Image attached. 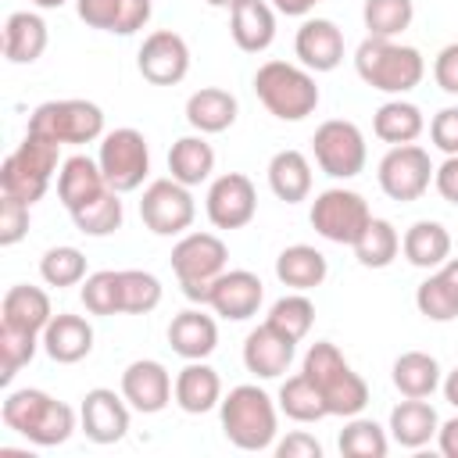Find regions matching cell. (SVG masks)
<instances>
[{
	"label": "cell",
	"mask_w": 458,
	"mask_h": 458,
	"mask_svg": "<svg viewBox=\"0 0 458 458\" xmlns=\"http://www.w3.org/2000/svg\"><path fill=\"white\" fill-rule=\"evenodd\" d=\"M336 444H340V454H347V458H383L390 451L386 429L376 419H361V415L347 419Z\"/></svg>",
	"instance_id": "39"
},
{
	"label": "cell",
	"mask_w": 458,
	"mask_h": 458,
	"mask_svg": "<svg viewBox=\"0 0 458 458\" xmlns=\"http://www.w3.org/2000/svg\"><path fill=\"white\" fill-rule=\"evenodd\" d=\"M422 129H426V118H422L419 104L401 100V97L379 104L376 114H372V132H376L383 143H394V147L415 143V140L422 136Z\"/></svg>",
	"instance_id": "35"
},
{
	"label": "cell",
	"mask_w": 458,
	"mask_h": 458,
	"mask_svg": "<svg viewBox=\"0 0 458 458\" xmlns=\"http://www.w3.org/2000/svg\"><path fill=\"white\" fill-rule=\"evenodd\" d=\"M386 429H390L394 444H401L408 451H419V447H426L437 437L440 415H437V408L426 397H404L401 404H394Z\"/></svg>",
	"instance_id": "27"
},
{
	"label": "cell",
	"mask_w": 458,
	"mask_h": 458,
	"mask_svg": "<svg viewBox=\"0 0 458 458\" xmlns=\"http://www.w3.org/2000/svg\"><path fill=\"white\" fill-rule=\"evenodd\" d=\"M354 72L365 86H372L379 93H390V97H404L408 89H415L422 82L426 61L408 43L365 36L354 50Z\"/></svg>",
	"instance_id": "3"
},
{
	"label": "cell",
	"mask_w": 458,
	"mask_h": 458,
	"mask_svg": "<svg viewBox=\"0 0 458 458\" xmlns=\"http://www.w3.org/2000/svg\"><path fill=\"white\" fill-rule=\"evenodd\" d=\"M411 18H415L411 0H365L361 7V21L376 39H397L411 25Z\"/></svg>",
	"instance_id": "41"
},
{
	"label": "cell",
	"mask_w": 458,
	"mask_h": 458,
	"mask_svg": "<svg viewBox=\"0 0 458 458\" xmlns=\"http://www.w3.org/2000/svg\"><path fill=\"white\" fill-rule=\"evenodd\" d=\"M276 404H279V411H283L286 419H293V422H318V419H326V415H329L322 390H318L304 372H297V376L283 379Z\"/></svg>",
	"instance_id": "37"
},
{
	"label": "cell",
	"mask_w": 458,
	"mask_h": 458,
	"mask_svg": "<svg viewBox=\"0 0 458 458\" xmlns=\"http://www.w3.org/2000/svg\"><path fill=\"white\" fill-rule=\"evenodd\" d=\"M168 172L175 182L182 186H200L211 179L215 172V147L204 140V132H193V136H179L168 150Z\"/></svg>",
	"instance_id": "33"
},
{
	"label": "cell",
	"mask_w": 458,
	"mask_h": 458,
	"mask_svg": "<svg viewBox=\"0 0 458 458\" xmlns=\"http://www.w3.org/2000/svg\"><path fill=\"white\" fill-rule=\"evenodd\" d=\"M54 318V308H50V297L47 290L39 286H29V283H18L4 293L0 301V322L4 326H14V329H29V333H39L47 329V322Z\"/></svg>",
	"instance_id": "31"
},
{
	"label": "cell",
	"mask_w": 458,
	"mask_h": 458,
	"mask_svg": "<svg viewBox=\"0 0 458 458\" xmlns=\"http://www.w3.org/2000/svg\"><path fill=\"white\" fill-rule=\"evenodd\" d=\"M29 208L18 197H0V247H14L18 240H25L29 233Z\"/></svg>",
	"instance_id": "47"
},
{
	"label": "cell",
	"mask_w": 458,
	"mask_h": 458,
	"mask_svg": "<svg viewBox=\"0 0 458 458\" xmlns=\"http://www.w3.org/2000/svg\"><path fill=\"white\" fill-rule=\"evenodd\" d=\"M272 329H279L283 336H290L293 344H301L308 333H311V326H315V304L301 293V290H293V293H286V297H279L272 308H268V318H265Z\"/></svg>",
	"instance_id": "40"
},
{
	"label": "cell",
	"mask_w": 458,
	"mask_h": 458,
	"mask_svg": "<svg viewBox=\"0 0 458 458\" xmlns=\"http://www.w3.org/2000/svg\"><path fill=\"white\" fill-rule=\"evenodd\" d=\"M433 186H437V193H440L447 204L458 208V154H451V157H444V161L437 165Z\"/></svg>",
	"instance_id": "53"
},
{
	"label": "cell",
	"mask_w": 458,
	"mask_h": 458,
	"mask_svg": "<svg viewBox=\"0 0 458 458\" xmlns=\"http://www.w3.org/2000/svg\"><path fill=\"white\" fill-rule=\"evenodd\" d=\"M440 390H444V401H447L451 408H458V365L440 379Z\"/></svg>",
	"instance_id": "56"
},
{
	"label": "cell",
	"mask_w": 458,
	"mask_h": 458,
	"mask_svg": "<svg viewBox=\"0 0 458 458\" xmlns=\"http://www.w3.org/2000/svg\"><path fill=\"white\" fill-rule=\"evenodd\" d=\"M265 301V286L250 268H225L215 283H211V301L208 308L229 322H247L250 315H258Z\"/></svg>",
	"instance_id": "18"
},
{
	"label": "cell",
	"mask_w": 458,
	"mask_h": 458,
	"mask_svg": "<svg viewBox=\"0 0 458 458\" xmlns=\"http://www.w3.org/2000/svg\"><path fill=\"white\" fill-rule=\"evenodd\" d=\"M39 347H43V336H39V333L14 329V326H4V322H0V383L7 386V383L36 358Z\"/></svg>",
	"instance_id": "43"
},
{
	"label": "cell",
	"mask_w": 458,
	"mask_h": 458,
	"mask_svg": "<svg viewBox=\"0 0 458 458\" xmlns=\"http://www.w3.org/2000/svg\"><path fill=\"white\" fill-rule=\"evenodd\" d=\"M268 186L286 204L308 200V193H311V161L293 147L276 150L272 161H268Z\"/></svg>",
	"instance_id": "34"
},
{
	"label": "cell",
	"mask_w": 458,
	"mask_h": 458,
	"mask_svg": "<svg viewBox=\"0 0 458 458\" xmlns=\"http://www.w3.org/2000/svg\"><path fill=\"white\" fill-rule=\"evenodd\" d=\"M161 304V279L143 268H122V315H147Z\"/></svg>",
	"instance_id": "46"
},
{
	"label": "cell",
	"mask_w": 458,
	"mask_h": 458,
	"mask_svg": "<svg viewBox=\"0 0 458 458\" xmlns=\"http://www.w3.org/2000/svg\"><path fill=\"white\" fill-rule=\"evenodd\" d=\"M401 254L415 268H440L451 258V233L433 218H419L404 229Z\"/></svg>",
	"instance_id": "32"
},
{
	"label": "cell",
	"mask_w": 458,
	"mask_h": 458,
	"mask_svg": "<svg viewBox=\"0 0 458 458\" xmlns=\"http://www.w3.org/2000/svg\"><path fill=\"white\" fill-rule=\"evenodd\" d=\"M168 347L186 358V361H200L208 354H215L218 347V326L211 315H204L200 308H186L168 322Z\"/></svg>",
	"instance_id": "24"
},
{
	"label": "cell",
	"mask_w": 458,
	"mask_h": 458,
	"mask_svg": "<svg viewBox=\"0 0 458 458\" xmlns=\"http://www.w3.org/2000/svg\"><path fill=\"white\" fill-rule=\"evenodd\" d=\"M204 211L215 229H243L258 215V190L243 172H225L211 179Z\"/></svg>",
	"instance_id": "14"
},
{
	"label": "cell",
	"mask_w": 458,
	"mask_h": 458,
	"mask_svg": "<svg viewBox=\"0 0 458 458\" xmlns=\"http://www.w3.org/2000/svg\"><path fill=\"white\" fill-rule=\"evenodd\" d=\"M32 4H36L39 11H54V7H64L68 0H32Z\"/></svg>",
	"instance_id": "57"
},
{
	"label": "cell",
	"mask_w": 458,
	"mask_h": 458,
	"mask_svg": "<svg viewBox=\"0 0 458 458\" xmlns=\"http://www.w3.org/2000/svg\"><path fill=\"white\" fill-rule=\"evenodd\" d=\"M311 154H315V165L329 175V179H354L365 172V161H369V147H365V136L354 122L347 118H329L315 129L311 136Z\"/></svg>",
	"instance_id": "11"
},
{
	"label": "cell",
	"mask_w": 458,
	"mask_h": 458,
	"mask_svg": "<svg viewBox=\"0 0 458 458\" xmlns=\"http://www.w3.org/2000/svg\"><path fill=\"white\" fill-rule=\"evenodd\" d=\"M43 351L57 361V365H75L82 358H89L93 351V326L82 315H54L43 329Z\"/></svg>",
	"instance_id": "25"
},
{
	"label": "cell",
	"mask_w": 458,
	"mask_h": 458,
	"mask_svg": "<svg viewBox=\"0 0 458 458\" xmlns=\"http://www.w3.org/2000/svg\"><path fill=\"white\" fill-rule=\"evenodd\" d=\"M75 11H79V18H82L89 29L114 32V25H118V11H122V0H75Z\"/></svg>",
	"instance_id": "48"
},
{
	"label": "cell",
	"mask_w": 458,
	"mask_h": 458,
	"mask_svg": "<svg viewBox=\"0 0 458 458\" xmlns=\"http://www.w3.org/2000/svg\"><path fill=\"white\" fill-rule=\"evenodd\" d=\"M293 351H297V344L290 336H283L279 329H272L268 322H261L243 340V365L258 379H279L290 369Z\"/></svg>",
	"instance_id": "20"
},
{
	"label": "cell",
	"mask_w": 458,
	"mask_h": 458,
	"mask_svg": "<svg viewBox=\"0 0 458 458\" xmlns=\"http://www.w3.org/2000/svg\"><path fill=\"white\" fill-rule=\"evenodd\" d=\"M308 218H311V229H315L322 240L354 247V240H358V236L365 233V225L372 222V211H369V204H365L361 193H354V190H347V186H329V190H322V193L311 200Z\"/></svg>",
	"instance_id": "10"
},
{
	"label": "cell",
	"mask_w": 458,
	"mask_h": 458,
	"mask_svg": "<svg viewBox=\"0 0 458 458\" xmlns=\"http://www.w3.org/2000/svg\"><path fill=\"white\" fill-rule=\"evenodd\" d=\"M293 54L308 72H333L344 61V32L329 18H304L293 36Z\"/></svg>",
	"instance_id": "19"
},
{
	"label": "cell",
	"mask_w": 458,
	"mask_h": 458,
	"mask_svg": "<svg viewBox=\"0 0 458 458\" xmlns=\"http://www.w3.org/2000/svg\"><path fill=\"white\" fill-rule=\"evenodd\" d=\"M433 79L444 93L458 97V43H447L433 61Z\"/></svg>",
	"instance_id": "52"
},
{
	"label": "cell",
	"mask_w": 458,
	"mask_h": 458,
	"mask_svg": "<svg viewBox=\"0 0 458 458\" xmlns=\"http://www.w3.org/2000/svg\"><path fill=\"white\" fill-rule=\"evenodd\" d=\"M57 161H61V143L25 132V140L0 165V193L18 197L25 204L43 200V193L50 190V179L61 172Z\"/></svg>",
	"instance_id": "6"
},
{
	"label": "cell",
	"mask_w": 458,
	"mask_h": 458,
	"mask_svg": "<svg viewBox=\"0 0 458 458\" xmlns=\"http://www.w3.org/2000/svg\"><path fill=\"white\" fill-rule=\"evenodd\" d=\"M240 114V104L229 89L222 86H200L197 93H190L186 100V122L204 132V136H215V132H225Z\"/></svg>",
	"instance_id": "30"
},
{
	"label": "cell",
	"mask_w": 458,
	"mask_h": 458,
	"mask_svg": "<svg viewBox=\"0 0 458 458\" xmlns=\"http://www.w3.org/2000/svg\"><path fill=\"white\" fill-rule=\"evenodd\" d=\"M136 68L150 86H175L190 72V47L179 32L157 29L143 39V47L136 54Z\"/></svg>",
	"instance_id": "15"
},
{
	"label": "cell",
	"mask_w": 458,
	"mask_h": 458,
	"mask_svg": "<svg viewBox=\"0 0 458 458\" xmlns=\"http://www.w3.org/2000/svg\"><path fill=\"white\" fill-rule=\"evenodd\" d=\"M29 132L54 143H93L104 136V111L93 100H47L29 114Z\"/></svg>",
	"instance_id": "9"
},
{
	"label": "cell",
	"mask_w": 458,
	"mask_h": 458,
	"mask_svg": "<svg viewBox=\"0 0 458 458\" xmlns=\"http://www.w3.org/2000/svg\"><path fill=\"white\" fill-rule=\"evenodd\" d=\"M254 93L265 104V111L276 114L279 122H301L315 114L322 100L315 75L304 64H290V61H265L254 72Z\"/></svg>",
	"instance_id": "5"
},
{
	"label": "cell",
	"mask_w": 458,
	"mask_h": 458,
	"mask_svg": "<svg viewBox=\"0 0 458 458\" xmlns=\"http://www.w3.org/2000/svg\"><path fill=\"white\" fill-rule=\"evenodd\" d=\"M154 14V4L150 0H122V11H118V25H114V36H132L140 32Z\"/></svg>",
	"instance_id": "51"
},
{
	"label": "cell",
	"mask_w": 458,
	"mask_h": 458,
	"mask_svg": "<svg viewBox=\"0 0 458 458\" xmlns=\"http://www.w3.org/2000/svg\"><path fill=\"white\" fill-rule=\"evenodd\" d=\"M429 140L437 150H444L447 157L458 154V107H440L429 122Z\"/></svg>",
	"instance_id": "49"
},
{
	"label": "cell",
	"mask_w": 458,
	"mask_h": 458,
	"mask_svg": "<svg viewBox=\"0 0 458 458\" xmlns=\"http://www.w3.org/2000/svg\"><path fill=\"white\" fill-rule=\"evenodd\" d=\"M140 218L154 236H182L197 218L190 186L175 182L172 175L154 179L140 197Z\"/></svg>",
	"instance_id": "12"
},
{
	"label": "cell",
	"mask_w": 458,
	"mask_h": 458,
	"mask_svg": "<svg viewBox=\"0 0 458 458\" xmlns=\"http://www.w3.org/2000/svg\"><path fill=\"white\" fill-rule=\"evenodd\" d=\"M394 386L401 390V397H433V390H440V361L426 351H404L397 354L394 369H390Z\"/></svg>",
	"instance_id": "36"
},
{
	"label": "cell",
	"mask_w": 458,
	"mask_h": 458,
	"mask_svg": "<svg viewBox=\"0 0 458 458\" xmlns=\"http://www.w3.org/2000/svg\"><path fill=\"white\" fill-rule=\"evenodd\" d=\"M437 447H440L444 458H458V415L447 419V422H440V429H437Z\"/></svg>",
	"instance_id": "54"
},
{
	"label": "cell",
	"mask_w": 458,
	"mask_h": 458,
	"mask_svg": "<svg viewBox=\"0 0 458 458\" xmlns=\"http://www.w3.org/2000/svg\"><path fill=\"white\" fill-rule=\"evenodd\" d=\"M100 172L107 179V186L114 193H132L143 186L147 172H150V147L147 136L132 125L111 129L100 136V150H97Z\"/></svg>",
	"instance_id": "8"
},
{
	"label": "cell",
	"mask_w": 458,
	"mask_h": 458,
	"mask_svg": "<svg viewBox=\"0 0 458 458\" xmlns=\"http://www.w3.org/2000/svg\"><path fill=\"white\" fill-rule=\"evenodd\" d=\"M279 14H286V18H304V14H311L315 11V4H322V0H268Z\"/></svg>",
	"instance_id": "55"
},
{
	"label": "cell",
	"mask_w": 458,
	"mask_h": 458,
	"mask_svg": "<svg viewBox=\"0 0 458 458\" xmlns=\"http://www.w3.org/2000/svg\"><path fill=\"white\" fill-rule=\"evenodd\" d=\"M433 172L437 165L429 161V154L419 147V143H401V147H390L376 168V179H379V190L390 197V200H419L429 182H433Z\"/></svg>",
	"instance_id": "13"
},
{
	"label": "cell",
	"mask_w": 458,
	"mask_h": 458,
	"mask_svg": "<svg viewBox=\"0 0 458 458\" xmlns=\"http://www.w3.org/2000/svg\"><path fill=\"white\" fill-rule=\"evenodd\" d=\"M79 297L89 315H122V272H114V268L89 272L82 279Z\"/></svg>",
	"instance_id": "44"
},
{
	"label": "cell",
	"mask_w": 458,
	"mask_h": 458,
	"mask_svg": "<svg viewBox=\"0 0 458 458\" xmlns=\"http://www.w3.org/2000/svg\"><path fill=\"white\" fill-rule=\"evenodd\" d=\"M122 218H125V211H122V193H114V190H104L97 200H89L86 208L72 211L75 229L86 233V236H111V233L122 229Z\"/></svg>",
	"instance_id": "42"
},
{
	"label": "cell",
	"mask_w": 458,
	"mask_h": 458,
	"mask_svg": "<svg viewBox=\"0 0 458 458\" xmlns=\"http://www.w3.org/2000/svg\"><path fill=\"white\" fill-rule=\"evenodd\" d=\"M175 404L186 415H204L211 408L222 404V376L200 358V361H186L175 372Z\"/></svg>",
	"instance_id": "26"
},
{
	"label": "cell",
	"mask_w": 458,
	"mask_h": 458,
	"mask_svg": "<svg viewBox=\"0 0 458 458\" xmlns=\"http://www.w3.org/2000/svg\"><path fill=\"white\" fill-rule=\"evenodd\" d=\"M129 401L107 386H93L82 397L79 426L93 444H118L129 433Z\"/></svg>",
	"instance_id": "17"
},
{
	"label": "cell",
	"mask_w": 458,
	"mask_h": 458,
	"mask_svg": "<svg viewBox=\"0 0 458 458\" xmlns=\"http://www.w3.org/2000/svg\"><path fill=\"white\" fill-rule=\"evenodd\" d=\"M218 419H222V433H225V440L233 447H240V451H268V447H276L279 404L258 383H240L229 394H222Z\"/></svg>",
	"instance_id": "1"
},
{
	"label": "cell",
	"mask_w": 458,
	"mask_h": 458,
	"mask_svg": "<svg viewBox=\"0 0 458 458\" xmlns=\"http://www.w3.org/2000/svg\"><path fill=\"white\" fill-rule=\"evenodd\" d=\"M47 21L36 11H14L4 21V57L11 64H32L47 50Z\"/></svg>",
	"instance_id": "29"
},
{
	"label": "cell",
	"mask_w": 458,
	"mask_h": 458,
	"mask_svg": "<svg viewBox=\"0 0 458 458\" xmlns=\"http://www.w3.org/2000/svg\"><path fill=\"white\" fill-rule=\"evenodd\" d=\"M415 308L429 322H454L458 318V258H447L440 268H433L419 283Z\"/></svg>",
	"instance_id": "23"
},
{
	"label": "cell",
	"mask_w": 458,
	"mask_h": 458,
	"mask_svg": "<svg viewBox=\"0 0 458 458\" xmlns=\"http://www.w3.org/2000/svg\"><path fill=\"white\" fill-rule=\"evenodd\" d=\"M301 372L322 390L326 397V408L329 415H358L365 404H369V383L351 369V361L336 351V344L329 340H315L304 354V365Z\"/></svg>",
	"instance_id": "4"
},
{
	"label": "cell",
	"mask_w": 458,
	"mask_h": 458,
	"mask_svg": "<svg viewBox=\"0 0 458 458\" xmlns=\"http://www.w3.org/2000/svg\"><path fill=\"white\" fill-rule=\"evenodd\" d=\"M39 276H43L47 286H57V290L79 286V283L86 279V254H82L79 247H68V243L50 247V250L39 258Z\"/></svg>",
	"instance_id": "45"
},
{
	"label": "cell",
	"mask_w": 458,
	"mask_h": 458,
	"mask_svg": "<svg viewBox=\"0 0 458 458\" xmlns=\"http://www.w3.org/2000/svg\"><path fill=\"white\" fill-rule=\"evenodd\" d=\"M276 454H279V458H322V444H318L311 433L293 429V433H286L283 440H276Z\"/></svg>",
	"instance_id": "50"
},
{
	"label": "cell",
	"mask_w": 458,
	"mask_h": 458,
	"mask_svg": "<svg viewBox=\"0 0 458 458\" xmlns=\"http://www.w3.org/2000/svg\"><path fill=\"white\" fill-rule=\"evenodd\" d=\"M326 276H329V261H326V254H322L318 247H311V243L283 247L279 258H276V279H279L283 286H290V290L308 293V290L322 286Z\"/></svg>",
	"instance_id": "28"
},
{
	"label": "cell",
	"mask_w": 458,
	"mask_h": 458,
	"mask_svg": "<svg viewBox=\"0 0 458 458\" xmlns=\"http://www.w3.org/2000/svg\"><path fill=\"white\" fill-rule=\"evenodd\" d=\"M122 397L129 401L132 411H143V415H157L168 408V401L175 397V379L172 372L154 361V358H136L125 365L122 372Z\"/></svg>",
	"instance_id": "16"
},
{
	"label": "cell",
	"mask_w": 458,
	"mask_h": 458,
	"mask_svg": "<svg viewBox=\"0 0 458 458\" xmlns=\"http://www.w3.org/2000/svg\"><path fill=\"white\" fill-rule=\"evenodd\" d=\"M0 419L36 447H57L75 433V411L36 386L11 390L0 404Z\"/></svg>",
	"instance_id": "2"
},
{
	"label": "cell",
	"mask_w": 458,
	"mask_h": 458,
	"mask_svg": "<svg viewBox=\"0 0 458 458\" xmlns=\"http://www.w3.org/2000/svg\"><path fill=\"white\" fill-rule=\"evenodd\" d=\"M397 250H401V236L386 218H372L365 233L354 240V258L361 268H386L394 265Z\"/></svg>",
	"instance_id": "38"
},
{
	"label": "cell",
	"mask_w": 458,
	"mask_h": 458,
	"mask_svg": "<svg viewBox=\"0 0 458 458\" xmlns=\"http://www.w3.org/2000/svg\"><path fill=\"white\" fill-rule=\"evenodd\" d=\"M104 190H111V186H107V179H104L97 157H89V154H72L68 161H61V172H57V197H61V204L68 208V215L79 211V208H86L89 200H97Z\"/></svg>",
	"instance_id": "21"
},
{
	"label": "cell",
	"mask_w": 458,
	"mask_h": 458,
	"mask_svg": "<svg viewBox=\"0 0 458 458\" xmlns=\"http://www.w3.org/2000/svg\"><path fill=\"white\" fill-rule=\"evenodd\" d=\"M225 261L229 247L215 233H182L172 247V272L182 286V297L204 308L211 301V283L225 272Z\"/></svg>",
	"instance_id": "7"
},
{
	"label": "cell",
	"mask_w": 458,
	"mask_h": 458,
	"mask_svg": "<svg viewBox=\"0 0 458 458\" xmlns=\"http://www.w3.org/2000/svg\"><path fill=\"white\" fill-rule=\"evenodd\" d=\"M204 4H211V7H236L240 0H204Z\"/></svg>",
	"instance_id": "58"
},
{
	"label": "cell",
	"mask_w": 458,
	"mask_h": 458,
	"mask_svg": "<svg viewBox=\"0 0 458 458\" xmlns=\"http://www.w3.org/2000/svg\"><path fill=\"white\" fill-rule=\"evenodd\" d=\"M229 36L243 54H261L276 39V7L268 0H240L229 7Z\"/></svg>",
	"instance_id": "22"
}]
</instances>
